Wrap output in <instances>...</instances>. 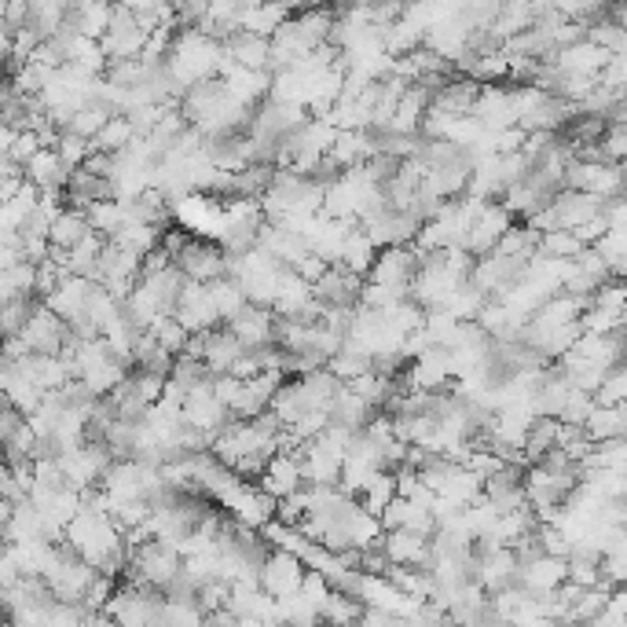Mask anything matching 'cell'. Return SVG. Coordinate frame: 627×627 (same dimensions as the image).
I'll return each instance as SVG.
<instances>
[{"label": "cell", "instance_id": "obj_1", "mask_svg": "<svg viewBox=\"0 0 627 627\" xmlns=\"http://www.w3.org/2000/svg\"><path fill=\"white\" fill-rule=\"evenodd\" d=\"M216 67H221V44L202 38L199 30H184V33H173L162 74L180 95V92H191L202 81H213Z\"/></svg>", "mask_w": 627, "mask_h": 627}, {"label": "cell", "instance_id": "obj_2", "mask_svg": "<svg viewBox=\"0 0 627 627\" xmlns=\"http://www.w3.org/2000/svg\"><path fill=\"white\" fill-rule=\"evenodd\" d=\"M125 573H132V584L136 587H151V590H165L180 580V554L173 544H159V539H148V544L129 550V565Z\"/></svg>", "mask_w": 627, "mask_h": 627}, {"label": "cell", "instance_id": "obj_3", "mask_svg": "<svg viewBox=\"0 0 627 627\" xmlns=\"http://www.w3.org/2000/svg\"><path fill=\"white\" fill-rule=\"evenodd\" d=\"M55 466L63 474V485L81 496V492H92V485H100V477L111 466V452L103 444H78V448L55 455Z\"/></svg>", "mask_w": 627, "mask_h": 627}, {"label": "cell", "instance_id": "obj_4", "mask_svg": "<svg viewBox=\"0 0 627 627\" xmlns=\"http://www.w3.org/2000/svg\"><path fill=\"white\" fill-rule=\"evenodd\" d=\"M180 422H184V426H188L191 433L206 437V441H213L216 433H221V429L227 426V422H232V415H227V407L213 396L210 378H206V382H199V385H191V390H188L184 407H180Z\"/></svg>", "mask_w": 627, "mask_h": 627}, {"label": "cell", "instance_id": "obj_5", "mask_svg": "<svg viewBox=\"0 0 627 627\" xmlns=\"http://www.w3.org/2000/svg\"><path fill=\"white\" fill-rule=\"evenodd\" d=\"M305 562L297 554H286V550H269L257 565V587L264 590L269 598H294L301 590V580H305Z\"/></svg>", "mask_w": 627, "mask_h": 627}, {"label": "cell", "instance_id": "obj_6", "mask_svg": "<svg viewBox=\"0 0 627 627\" xmlns=\"http://www.w3.org/2000/svg\"><path fill=\"white\" fill-rule=\"evenodd\" d=\"M620 165H606V162H569L565 165V188L580 191V195H590L598 202H609L620 195Z\"/></svg>", "mask_w": 627, "mask_h": 627}, {"label": "cell", "instance_id": "obj_7", "mask_svg": "<svg viewBox=\"0 0 627 627\" xmlns=\"http://www.w3.org/2000/svg\"><path fill=\"white\" fill-rule=\"evenodd\" d=\"M514 221H510V213H506L499 202H485L481 206V213L474 216V224H469V232L463 239V250L469 253V257H488L492 250L499 246V239L510 232Z\"/></svg>", "mask_w": 627, "mask_h": 627}, {"label": "cell", "instance_id": "obj_8", "mask_svg": "<svg viewBox=\"0 0 627 627\" xmlns=\"http://www.w3.org/2000/svg\"><path fill=\"white\" fill-rule=\"evenodd\" d=\"M143 44H148V30L136 27V19L129 16V8H114L111 30L100 38L107 63H129V59H140Z\"/></svg>", "mask_w": 627, "mask_h": 627}, {"label": "cell", "instance_id": "obj_9", "mask_svg": "<svg viewBox=\"0 0 627 627\" xmlns=\"http://www.w3.org/2000/svg\"><path fill=\"white\" fill-rule=\"evenodd\" d=\"M19 337L27 342V348H30L33 356H59V353H63L70 331H67V323H59L52 312H48L41 301H38V305H33V312H30V320L22 323Z\"/></svg>", "mask_w": 627, "mask_h": 627}, {"label": "cell", "instance_id": "obj_10", "mask_svg": "<svg viewBox=\"0 0 627 627\" xmlns=\"http://www.w3.org/2000/svg\"><path fill=\"white\" fill-rule=\"evenodd\" d=\"M418 253L412 246H390V250H378L375 264L367 272V283H378V286H393V291H412V280L418 272Z\"/></svg>", "mask_w": 627, "mask_h": 627}, {"label": "cell", "instance_id": "obj_11", "mask_svg": "<svg viewBox=\"0 0 627 627\" xmlns=\"http://www.w3.org/2000/svg\"><path fill=\"white\" fill-rule=\"evenodd\" d=\"M173 269L184 275V280L206 286V283L224 280V275H227V257L210 243H188L173 257Z\"/></svg>", "mask_w": 627, "mask_h": 627}, {"label": "cell", "instance_id": "obj_12", "mask_svg": "<svg viewBox=\"0 0 627 627\" xmlns=\"http://www.w3.org/2000/svg\"><path fill=\"white\" fill-rule=\"evenodd\" d=\"M609 52H601L598 44H590L587 38L584 41H576V44H565L558 48L547 63L558 70V74H569V78H598L601 74V67L609 63Z\"/></svg>", "mask_w": 627, "mask_h": 627}, {"label": "cell", "instance_id": "obj_13", "mask_svg": "<svg viewBox=\"0 0 627 627\" xmlns=\"http://www.w3.org/2000/svg\"><path fill=\"white\" fill-rule=\"evenodd\" d=\"M224 331L232 334L235 342L246 348V353H261V348H269L272 337H275V316H272L269 309H253V305H246L232 323H227Z\"/></svg>", "mask_w": 627, "mask_h": 627}, {"label": "cell", "instance_id": "obj_14", "mask_svg": "<svg viewBox=\"0 0 627 627\" xmlns=\"http://www.w3.org/2000/svg\"><path fill=\"white\" fill-rule=\"evenodd\" d=\"M452 382V364L444 348H426L422 356H415L412 371H407V393H441Z\"/></svg>", "mask_w": 627, "mask_h": 627}, {"label": "cell", "instance_id": "obj_15", "mask_svg": "<svg viewBox=\"0 0 627 627\" xmlns=\"http://www.w3.org/2000/svg\"><path fill=\"white\" fill-rule=\"evenodd\" d=\"M301 488V469H297V455L291 452H275L269 463H264L261 469V492L269 499H286L294 496V492Z\"/></svg>", "mask_w": 627, "mask_h": 627}, {"label": "cell", "instance_id": "obj_16", "mask_svg": "<svg viewBox=\"0 0 627 627\" xmlns=\"http://www.w3.org/2000/svg\"><path fill=\"white\" fill-rule=\"evenodd\" d=\"M378 547L390 565H401V569H422L429 573V539L407 536V533H382Z\"/></svg>", "mask_w": 627, "mask_h": 627}, {"label": "cell", "instance_id": "obj_17", "mask_svg": "<svg viewBox=\"0 0 627 627\" xmlns=\"http://www.w3.org/2000/svg\"><path fill=\"white\" fill-rule=\"evenodd\" d=\"M360 286H364V280H356V275L334 264V269L323 272L320 283H312V301H320L323 309H353Z\"/></svg>", "mask_w": 627, "mask_h": 627}, {"label": "cell", "instance_id": "obj_18", "mask_svg": "<svg viewBox=\"0 0 627 627\" xmlns=\"http://www.w3.org/2000/svg\"><path fill=\"white\" fill-rule=\"evenodd\" d=\"M550 210H554V221H558V232H576V227H584L587 221H595L601 213V202L565 188L550 199Z\"/></svg>", "mask_w": 627, "mask_h": 627}, {"label": "cell", "instance_id": "obj_19", "mask_svg": "<svg viewBox=\"0 0 627 627\" xmlns=\"http://www.w3.org/2000/svg\"><path fill=\"white\" fill-rule=\"evenodd\" d=\"M426 111H429V89L426 84H407V92L401 95V103H396L393 122L385 132H390V136H415Z\"/></svg>", "mask_w": 627, "mask_h": 627}, {"label": "cell", "instance_id": "obj_20", "mask_svg": "<svg viewBox=\"0 0 627 627\" xmlns=\"http://www.w3.org/2000/svg\"><path fill=\"white\" fill-rule=\"evenodd\" d=\"M291 19V8L286 4H243L235 22V33H250V38H264L272 41L275 30Z\"/></svg>", "mask_w": 627, "mask_h": 627}, {"label": "cell", "instance_id": "obj_21", "mask_svg": "<svg viewBox=\"0 0 627 627\" xmlns=\"http://www.w3.org/2000/svg\"><path fill=\"white\" fill-rule=\"evenodd\" d=\"M243 353H246V348L239 345L227 331H210V334H202V367H206L213 378L227 375V367H232Z\"/></svg>", "mask_w": 627, "mask_h": 627}, {"label": "cell", "instance_id": "obj_22", "mask_svg": "<svg viewBox=\"0 0 627 627\" xmlns=\"http://www.w3.org/2000/svg\"><path fill=\"white\" fill-rule=\"evenodd\" d=\"M22 176H27V184H33L38 191H63L70 180L63 162H59L55 151H48V148H41L27 165H22Z\"/></svg>", "mask_w": 627, "mask_h": 627}, {"label": "cell", "instance_id": "obj_23", "mask_svg": "<svg viewBox=\"0 0 627 627\" xmlns=\"http://www.w3.org/2000/svg\"><path fill=\"white\" fill-rule=\"evenodd\" d=\"M624 429H627V415H624V407H590V415L584 422V437L595 444H609V441H620L624 437Z\"/></svg>", "mask_w": 627, "mask_h": 627}, {"label": "cell", "instance_id": "obj_24", "mask_svg": "<svg viewBox=\"0 0 627 627\" xmlns=\"http://www.w3.org/2000/svg\"><path fill=\"white\" fill-rule=\"evenodd\" d=\"M224 55L232 59L235 67L243 70H264L269 74V41L264 38H250V33H232L224 44Z\"/></svg>", "mask_w": 627, "mask_h": 627}, {"label": "cell", "instance_id": "obj_25", "mask_svg": "<svg viewBox=\"0 0 627 627\" xmlns=\"http://www.w3.org/2000/svg\"><path fill=\"white\" fill-rule=\"evenodd\" d=\"M533 22H536V4L510 0V4H499V16L488 27V33L496 41H510V38H522V33L533 30Z\"/></svg>", "mask_w": 627, "mask_h": 627}, {"label": "cell", "instance_id": "obj_26", "mask_svg": "<svg viewBox=\"0 0 627 627\" xmlns=\"http://www.w3.org/2000/svg\"><path fill=\"white\" fill-rule=\"evenodd\" d=\"M84 221H89V232L92 235L114 239L129 224V210L122 206V202H114V199H95V202H89V206H84Z\"/></svg>", "mask_w": 627, "mask_h": 627}, {"label": "cell", "instance_id": "obj_27", "mask_svg": "<svg viewBox=\"0 0 627 627\" xmlns=\"http://www.w3.org/2000/svg\"><path fill=\"white\" fill-rule=\"evenodd\" d=\"M375 257H378L375 243H371V239L356 227V232H348V239H345L342 257H337V269H345L348 275L364 280V275L371 272V264H375Z\"/></svg>", "mask_w": 627, "mask_h": 627}, {"label": "cell", "instance_id": "obj_28", "mask_svg": "<svg viewBox=\"0 0 627 627\" xmlns=\"http://www.w3.org/2000/svg\"><path fill=\"white\" fill-rule=\"evenodd\" d=\"M481 492H485V481L474 477V474H469V469H463V466H455L437 496L448 499L455 510H466V506L481 503Z\"/></svg>", "mask_w": 627, "mask_h": 627}, {"label": "cell", "instance_id": "obj_29", "mask_svg": "<svg viewBox=\"0 0 627 627\" xmlns=\"http://www.w3.org/2000/svg\"><path fill=\"white\" fill-rule=\"evenodd\" d=\"M84 235H92L89 221H84V210H63L52 221V227H48V246L67 253V250H74Z\"/></svg>", "mask_w": 627, "mask_h": 627}, {"label": "cell", "instance_id": "obj_30", "mask_svg": "<svg viewBox=\"0 0 627 627\" xmlns=\"http://www.w3.org/2000/svg\"><path fill=\"white\" fill-rule=\"evenodd\" d=\"M111 16H114V8H107V4H78L67 16V27L81 33V38L100 41L103 33L111 30Z\"/></svg>", "mask_w": 627, "mask_h": 627}, {"label": "cell", "instance_id": "obj_31", "mask_svg": "<svg viewBox=\"0 0 627 627\" xmlns=\"http://www.w3.org/2000/svg\"><path fill=\"white\" fill-rule=\"evenodd\" d=\"M132 140H136V129L129 125V118L114 114V118H107V125L100 132H95V140L89 143V148H92V154H107V159H114V154H122Z\"/></svg>", "mask_w": 627, "mask_h": 627}, {"label": "cell", "instance_id": "obj_32", "mask_svg": "<svg viewBox=\"0 0 627 627\" xmlns=\"http://www.w3.org/2000/svg\"><path fill=\"white\" fill-rule=\"evenodd\" d=\"M206 294H210V305H213V312H216V320L221 323H232L239 312L246 309V297H243V291H239V283L235 280H213V283H206Z\"/></svg>", "mask_w": 627, "mask_h": 627}, {"label": "cell", "instance_id": "obj_33", "mask_svg": "<svg viewBox=\"0 0 627 627\" xmlns=\"http://www.w3.org/2000/svg\"><path fill=\"white\" fill-rule=\"evenodd\" d=\"M360 617H364V606H360L353 595H345V590H334L331 587L327 601L320 606V620L331 624V627H356Z\"/></svg>", "mask_w": 627, "mask_h": 627}, {"label": "cell", "instance_id": "obj_34", "mask_svg": "<svg viewBox=\"0 0 627 627\" xmlns=\"http://www.w3.org/2000/svg\"><path fill=\"white\" fill-rule=\"evenodd\" d=\"M159 243H162V232H159V227L140 224V221H129L122 232L111 239V246L136 253V257H148L151 250H159Z\"/></svg>", "mask_w": 627, "mask_h": 627}, {"label": "cell", "instance_id": "obj_35", "mask_svg": "<svg viewBox=\"0 0 627 627\" xmlns=\"http://www.w3.org/2000/svg\"><path fill=\"white\" fill-rule=\"evenodd\" d=\"M488 305V294L485 291H477L474 283H463L459 291H455L448 301H444V309L441 312H448V316L455 320V323H474L477 320V312Z\"/></svg>", "mask_w": 627, "mask_h": 627}, {"label": "cell", "instance_id": "obj_36", "mask_svg": "<svg viewBox=\"0 0 627 627\" xmlns=\"http://www.w3.org/2000/svg\"><path fill=\"white\" fill-rule=\"evenodd\" d=\"M558 418H536L533 422V429H528V437H525V463H539L550 448H558Z\"/></svg>", "mask_w": 627, "mask_h": 627}, {"label": "cell", "instance_id": "obj_37", "mask_svg": "<svg viewBox=\"0 0 627 627\" xmlns=\"http://www.w3.org/2000/svg\"><path fill=\"white\" fill-rule=\"evenodd\" d=\"M584 38L609 55H627V27H620V22H613V19H595Z\"/></svg>", "mask_w": 627, "mask_h": 627}, {"label": "cell", "instance_id": "obj_38", "mask_svg": "<svg viewBox=\"0 0 627 627\" xmlns=\"http://www.w3.org/2000/svg\"><path fill=\"white\" fill-rule=\"evenodd\" d=\"M364 496V506L360 510L371 514V517H382V510L396 499V485H393V469H382V474L371 477V485L360 492Z\"/></svg>", "mask_w": 627, "mask_h": 627}, {"label": "cell", "instance_id": "obj_39", "mask_svg": "<svg viewBox=\"0 0 627 627\" xmlns=\"http://www.w3.org/2000/svg\"><path fill=\"white\" fill-rule=\"evenodd\" d=\"M590 250H595L598 257H601V264H606L609 280H620V275H624V261H627V232H606Z\"/></svg>", "mask_w": 627, "mask_h": 627}, {"label": "cell", "instance_id": "obj_40", "mask_svg": "<svg viewBox=\"0 0 627 627\" xmlns=\"http://www.w3.org/2000/svg\"><path fill=\"white\" fill-rule=\"evenodd\" d=\"M342 390H348L353 396H360L367 407H378V404H390V378L378 375V371H367L353 382H345Z\"/></svg>", "mask_w": 627, "mask_h": 627}, {"label": "cell", "instance_id": "obj_41", "mask_svg": "<svg viewBox=\"0 0 627 627\" xmlns=\"http://www.w3.org/2000/svg\"><path fill=\"white\" fill-rule=\"evenodd\" d=\"M107 118H114L111 111H107V107L89 103V107H81V111H78L74 118H70L67 132H74V136H81L84 143H92V140H95V132H100V129L107 125Z\"/></svg>", "mask_w": 627, "mask_h": 627}, {"label": "cell", "instance_id": "obj_42", "mask_svg": "<svg viewBox=\"0 0 627 627\" xmlns=\"http://www.w3.org/2000/svg\"><path fill=\"white\" fill-rule=\"evenodd\" d=\"M148 334L154 337V345H159L165 356H180V353H184V345H188V331L180 327L173 316H162Z\"/></svg>", "mask_w": 627, "mask_h": 627}, {"label": "cell", "instance_id": "obj_43", "mask_svg": "<svg viewBox=\"0 0 627 627\" xmlns=\"http://www.w3.org/2000/svg\"><path fill=\"white\" fill-rule=\"evenodd\" d=\"M536 250L550 261H576V253H580L584 246L576 243L573 232H547V235H539Z\"/></svg>", "mask_w": 627, "mask_h": 627}, {"label": "cell", "instance_id": "obj_44", "mask_svg": "<svg viewBox=\"0 0 627 627\" xmlns=\"http://www.w3.org/2000/svg\"><path fill=\"white\" fill-rule=\"evenodd\" d=\"M499 206L510 213V221H514L517 213H522V216H533L539 206H544V199H539L528 184H514V188L503 191V202H499Z\"/></svg>", "mask_w": 627, "mask_h": 627}, {"label": "cell", "instance_id": "obj_45", "mask_svg": "<svg viewBox=\"0 0 627 627\" xmlns=\"http://www.w3.org/2000/svg\"><path fill=\"white\" fill-rule=\"evenodd\" d=\"M52 151H55V159L63 162L67 173H74V169H81L84 159H89V154H92L89 143H84L81 136H74V132H59V143H55Z\"/></svg>", "mask_w": 627, "mask_h": 627}, {"label": "cell", "instance_id": "obj_46", "mask_svg": "<svg viewBox=\"0 0 627 627\" xmlns=\"http://www.w3.org/2000/svg\"><path fill=\"white\" fill-rule=\"evenodd\" d=\"M627 401V371L624 367H613L601 385L595 390V404L598 407H624Z\"/></svg>", "mask_w": 627, "mask_h": 627}, {"label": "cell", "instance_id": "obj_47", "mask_svg": "<svg viewBox=\"0 0 627 627\" xmlns=\"http://www.w3.org/2000/svg\"><path fill=\"white\" fill-rule=\"evenodd\" d=\"M590 407H595V396H587V393H580V390H573V393H569V401H565V407H562L558 422H562V426H569V429H584V422H587V415H590Z\"/></svg>", "mask_w": 627, "mask_h": 627}, {"label": "cell", "instance_id": "obj_48", "mask_svg": "<svg viewBox=\"0 0 627 627\" xmlns=\"http://www.w3.org/2000/svg\"><path fill=\"white\" fill-rule=\"evenodd\" d=\"M129 385H132V393H136V401H140L143 407H151V404H159V401H162V385H165V378L148 375V371H140L136 378H129Z\"/></svg>", "mask_w": 627, "mask_h": 627}, {"label": "cell", "instance_id": "obj_49", "mask_svg": "<svg viewBox=\"0 0 627 627\" xmlns=\"http://www.w3.org/2000/svg\"><path fill=\"white\" fill-rule=\"evenodd\" d=\"M624 84H627V55H613L609 63L601 67L598 89H606V92H624Z\"/></svg>", "mask_w": 627, "mask_h": 627}, {"label": "cell", "instance_id": "obj_50", "mask_svg": "<svg viewBox=\"0 0 627 627\" xmlns=\"http://www.w3.org/2000/svg\"><path fill=\"white\" fill-rule=\"evenodd\" d=\"M81 606H63V601H52L44 613V624L41 627H81Z\"/></svg>", "mask_w": 627, "mask_h": 627}, {"label": "cell", "instance_id": "obj_51", "mask_svg": "<svg viewBox=\"0 0 627 627\" xmlns=\"http://www.w3.org/2000/svg\"><path fill=\"white\" fill-rule=\"evenodd\" d=\"M291 272L297 275V280H305V283L312 286V283H320V280H323V272H327V264H323L320 257H312V253H309V257H301Z\"/></svg>", "mask_w": 627, "mask_h": 627}, {"label": "cell", "instance_id": "obj_52", "mask_svg": "<svg viewBox=\"0 0 627 627\" xmlns=\"http://www.w3.org/2000/svg\"><path fill=\"white\" fill-rule=\"evenodd\" d=\"M0 95H4V81H0Z\"/></svg>", "mask_w": 627, "mask_h": 627}]
</instances>
